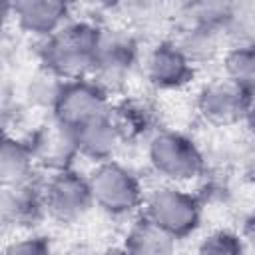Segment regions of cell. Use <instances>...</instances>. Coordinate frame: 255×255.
Listing matches in <instances>:
<instances>
[{"label":"cell","instance_id":"cell-22","mask_svg":"<svg viewBox=\"0 0 255 255\" xmlns=\"http://www.w3.org/2000/svg\"><path fill=\"white\" fill-rule=\"evenodd\" d=\"M100 255H129V253H128V249L124 245H120V247H110V249L102 251Z\"/></svg>","mask_w":255,"mask_h":255},{"label":"cell","instance_id":"cell-13","mask_svg":"<svg viewBox=\"0 0 255 255\" xmlns=\"http://www.w3.org/2000/svg\"><path fill=\"white\" fill-rule=\"evenodd\" d=\"M36 161L40 165L50 167L52 171L68 169L74 155H78L74 133L60 126L58 122H52V126H44L34 139H30Z\"/></svg>","mask_w":255,"mask_h":255},{"label":"cell","instance_id":"cell-3","mask_svg":"<svg viewBox=\"0 0 255 255\" xmlns=\"http://www.w3.org/2000/svg\"><path fill=\"white\" fill-rule=\"evenodd\" d=\"M94 207L114 217H126L143 207V187L126 165L110 159L96 163L88 175Z\"/></svg>","mask_w":255,"mask_h":255},{"label":"cell","instance_id":"cell-9","mask_svg":"<svg viewBox=\"0 0 255 255\" xmlns=\"http://www.w3.org/2000/svg\"><path fill=\"white\" fill-rule=\"evenodd\" d=\"M145 78L157 90H179L195 74V66L173 40L155 44L145 58Z\"/></svg>","mask_w":255,"mask_h":255},{"label":"cell","instance_id":"cell-10","mask_svg":"<svg viewBox=\"0 0 255 255\" xmlns=\"http://www.w3.org/2000/svg\"><path fill=\"white\" fill-rule=\"evenodd\" d=\"M8 8L18 28L40 40L50 38L70 22V6L60 0H18Z\"/></svg>","mask_w":255,"mask_h":255},{"label":"cell","instance_id":"cell-20","mask_svg":"<svg viewBox=\"0 0 255 255\" xmlns=\"http://www.w3.org/2000/svg\"><path fill=\"white\" fill-rule=\"evenodd\" d=\"M4 255H52V247L46 237L28 235L8 243Z\"/></svg>","mask_w":255,"mask_h":255},{"label":"cell","instance_id":"cell-14","mask_svg":"<svg viewBox=\"0 0 255 255\" xmlns=\"http://www.w3.org/2000/svg\"><path fill=\"white\" fill-rule=\"evenodd\" d=\"M36 155L32 149V143L26 139H18L12 135H6L0 149V179L2 187L6 185H20L34 181L36 171Z\"/></svg>","mask_w":255,"mask_h":255},{"label":"cell","instance_id":"cell-16","mask_svg":"<svg viewBox=\"0 0 255 255\" xmlns=\"http://www.w3.org/2000/svg\"><path fill=\"white\" fill-rule=\"evenodd\" d=\"M223 36H225L223 30L193 24V22H183L173 42L179 46V50L189 58L193 66H201L205 62H211L221 52Z\"/></svg>","mask_w":255,"mask_h":255},{"label":"cell","instance_id":"cell-8","mask_svg":"<svg viewBox=\"0 0 255 255\" xmlns=\"http://www.w3.org/2000/svg\"><path fill=\"white\" fill-rule=\"evenodd\" d=\"M255 104V94L223 76L207 82L197 94L199 116L213 126H233L245 122Z\"/></svg>","mask_w":255,"mask_h":255},{"label":"cell","instance_id":"cell-17","mask_svg":"<svg viewBox=\"0 0 255 255\" xmlns=\"http://www.w3.org/2000/svg\"><path fill=\"white\" fill-rule=\"evenodd\" d=\"M225 76L255 94V42H237L223 54Z\"/></svg>","mask_w":255,"mask_h":255},{"label":"cell","instance_id":"cell-5","mask_svg":"<svg viewBox=\"0 0 255 255\" xmlns=\"http://www.w3.org/2000/svg\"><path fill=\"white\" fill-rule=\"evenodd\" d=\"M135 62H137L135 40L124 30L100 26L90 78L110 94L112 90L124 86Z\"/></svg>","mask_w":255,"mask_h":255},{"label":"cell","instance_id":"cell-6","mask_svg":"<svg viewBox=\"0 0 255 255\" xmlns=\"http://www.w3.org/2000/svg\"><path fill=\"white\" fill-rule=\"evenodd\" d=\"M112 112L110 94L92 78L64 82L52 108V118L66 129L74 131Z\"/></svg>","mask_w":255,"mask_h":255},{"label":"cell","instance_id":"cell-18","mask_svg":"<svg viewBox=\"0 0 255 255\" xmlns=\"http://www.w3.org/2000/svg\"><path fill=\"white\" fill-rule=\"evenodd\" d=\"M197 255H245V241L229 229H217L199 243Z\"/></svg>","mask_w":255,"mask_h":255},{"label":"cell","instance_id":"cell-1","mask_svg":"<svg viewBox=\"0 0 255 255\" xmlns=\"http://www.w3.org/2000/svg\"><path fill=\"white\" fill-rule=\"evenodd\" d=\"M100 26L88 20H70L40 44V62L62 82L90 78Z\"/></svg>","mask_w":255,"mask_h":255},{"label":"cell","instance_id":"cell-4","mask_svg":"<svg viewBox=\"0 0 255 255\" xmlns=\"http://www.w3.org/2000/svg\"><path fill=\"white\" fill-rule=\"evenodd\" d=\"M141 215L175 239H183L199 227L201 203L197 195L181 185L163 183L145 193Z\"/></svg>","mask_w":255,"mask_h":255},{"label":"cell","instance_id":"cell-21","mask_svg":"<svg viewBox=\"0 0 255 255\" xmlns=\"http://www.w3.org/2000/svg\"><path fill=\"white\" fill-rule=\"evenodd\" d=\"M243 235H245V241H247V243H251V245L255 247V213L245 221Z\"/></svg>","mask_w":255,"mask_h":255},{"label":"cell","instance_id":"cell-7","mask_svg":"<svg viewBox=\"0 0 255 255\" xmlns=\"http://www.w3.org/2000/svg\"><path fill=\"white\" fill-rule=\"evenodd\" d=\"M42 195L46 213L60 223H74L94 207L88 175L72 167L52 171L42 183Z\"/></svg>","mask_w":255,"mask_h":255},{"label":"cell","instance_id":"cell-15","mask_svg":"<svg viewBox=\"0 0 255 255\" xmlns=\"http://www.w3.org/2000/svg\"><path fill=\"white\" fill-rule=\"evenodd\" d=\"M177 241L173 235L139 215L128 229L124 247L129 255H177Z\"/></svg>","mask_w":255,"mask_h":255},{"label":"cell","instance_id":"cell-23","mask_svg":"<svg viewBox=\"0 0 255 255\" xmlns=\"http://www.w3.org/2000/svg\"><path fill=\"white\" fill-rule=\"evenodd\" d=\"M245 124L249 126V129H251V133L255 135V104H253V108H251V112H249V116H247V120H245Z\"/></svg>","mask_w":255,"mask_h":255},{"label":"cell","instance_id":"cell-19","mask_svg":"<svg viewBox=\"0 0 255 255\" xmlns=\"http://www.w3.org/2000/svg\"><path fill=\"white\" fill-rule=\"evenodd\" d=\"M112 118H114L116 126L120 128L124 139L128 135H139L149 124V116H147L145 108L139 104H133V102H124L122 106L112 108Z\"/></svg>","mask_w":255,"mask_h":255},{"label":"cell","instance_id":"cell-11","mask_svg":"<svg viewBox=\"0 0 255 255\" xmlns=\"http://www.w3.org/2000/svg\"><path fill=\"white\" fill-rule=\"evenodd\" d=\"M72 133H74L78 155L88 157L96 163L110 161L114 157V153L118 151L120 143L124 141L122 131L112 118V112L104 118H98V120L74 129Z\"/></svg>","mask_w":255,"mask_h":255},{"label":"cell","instance_id":"cell-12","mask_svg":"<svg viewBox=\"0 0 255 255\" xmlns=\"http://www.w3.org/2000/svg\"><path fill=\"white\" fill-rule=\"evenodd\" d=\"M0 209H2V219L8 225H14V227L34 225L46 213L42 185L28 181L20 185L2 187Z\"/></svg>","mask_w":255,"mask_h":255},{"label":"cell","instance_id":"cell-2","mask_svg":"<svg viewBox=\"0 0 255 255\" xmlns=\"http://www.w3.org/2000/svg\"><path fill=\"white\" fill-rule=\"evenodd\" d=\"M147 161L151 169L173 185L189 183L203 175L205 157L199 145L175 129H157L147 139Z\"/></svg>","mask_w":255,"mask_h":255}]
</instances>
